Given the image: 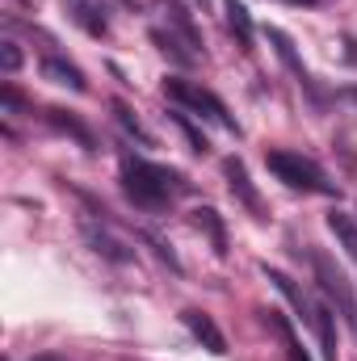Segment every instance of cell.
Returning a JSON list of instances; mask_svg holds the SVG:
<instances>
[{
	"label": "cell",
	"instance_id": "cb8c5ba5",
	"mask_svg": "<svg viewBox=\"0 0 357 361\" xmlns=\"http://www.w3.org/2000/svg\"><path fill=\"white\" fill-rule=\"evenodd\" d=\"M294 4H315V0H294Z\"/></svg>",
	"mask_w": 357,
	"mask_h": 361
},
{
	"label": "cell",
	"instance_id": "30bf717a",
	"mask_svg": "<svg viewBox=\"0 0 357 361\" xmlns=\"http://www.w3.org/2000/svg\"><path fill=\"white\" fill-rule=\"evenodd\" d=\"M42 76H47L51 85H63V89H72V92L89 89L85 72H80L76 63H68V59H55V55H47V59H42Z\"/></svg>",
	"mask_w": 357,
	"mask_h": 361
},
{
	"label": "cell",
	"instance_id": "6da1fadb",
	"mask_svg": "<svg viewBox=\"0 0 357 361\" xmlns=\"http://www.w3.org/2000/svg\"><path fill=\"white\" fill-rule=\"evenodd\" d=\"M122 189L135 206L143 210H160L169 206L177 193H185L189 185L181 173L164 169V164H152V160H139V156H122Z\"/></svg>",
	"mask_w": 357,
	"mask_h": 361
},
{
	"label": "cell",
	"instance_id": "ba28073f",
	"mask_svg": "<svg viewBox=\"0 0 357 361\" xmlns=\"http://www.w3.org/2000/svg\"><path fill=\"white\" fill-rule=\"evenodd\" d=\"M156 4H160V13H164L169 30H173L177 38H185L193 51H202V34H198V21L185 13V4H181V0H156Z\"/></svg>",
	"mask_w": 357,
	"mask_h": 361
},
{
	"label": "cell",
	"instance_id": "3957f363",
	"mask_svg": "<svg viewBox=\"0 0 357 361\" xmlns=\"http://www.w3.org/2000/svg\"><path fill=\"white\" fill-rule=\"evenodd\" d=\"M164 97L169 101H177L181 109H193V114H202V118H210V122H219L223 130H236L240 135V122L227 114V105L214 97L210 89H202L198 80H181V76H169L164 80Z\"/></svg>",
	"mask_w": 357,
	"mask_h": 361
},
{
	"label": "cell",
	"instance_id": "ffe728a7",
	"mask_svg": "<svg viewBox=\"0 0 357 361\" xmlns=\"http://www.w3.org/2000/svg\"><path fill=\"white\" fill-rule=\"evenodd\" d=\"M114 118L122 122V130H126V135H135L139 143H147V147H152V135H147V130L139 126V118H135V114H131V109H126L122 101H114Z\"/></svg>",
	"mask_w": 357,
	"mask_h": 361
},
{
	"label": "cell",
	"instance_id": "ac0fdd59",
	"mask_svg": "<svg viewBox=\"0 0 357 361\" xmlns=\"http://www.w3.org/2000/svg\"><path fill=\"white\" fill-rule=\"evenodd\" d=\"M47 118H51V126H59L63 135H72L80 147H89V152H92V143H97V139H92V130L80 122V118H72V114H63V109H47Z\"/></svg>",
	"mask_w": 357,
	"mask_h": 361
},
{
	"label": "cell",
	"instance_id": "9a60e30c",
	"mask_svg": "<svg viewBox=\"0 0 357 361\" xmlns=\"http://www.w3.org/2000/svg\"><path fill=\"white\" fill-rule=\"evenodd\" d=\"M311 328H315V336H320V345H324V357L341 361L337 357V315H332V307L315 302V319H311Z\"/></svg>",
	"mask_w": 357,
	"mask_h": 361
},
{
	"label": "cell",
	"instance_id": "d4e9b609",
	"mask_svg": "<svg viewBox=\"0 0 357 361\" xmlns=\"http://www.w3.org/2000/svg\"><path fill=\"white\" fill-rule=\"evenodd\" d=\"M198 4H202V8H206V4H210V0H198Z\"/></svg>",
	"mask_w": 357,
	"mask_h": 361
},
{
	"label": "cell",
	"instance_id": "7c38bea8",
	"mask_svg": "<svg viewBox=\"0 0 357 361\" xmlns=\"http://www.w3.org/2000/svg\"><path fill=\"white\" fill-rule=\"evenodd\" d=\"M152 42H156L173 63H181V68H189V63H198V59H202V51H193V47H189L185 38H177L173 30H152Z\"/></svg>",
	"mask_w": 357,
	"mask_h": 361
},
{
	"label": "cell",
	"instance_id": "7a4b0ae2",
	"mask_svg": "<svg viewBox=\"0 0 357 361\" xmlns=\"http://www.w3.org/2000/svg\"><path fill=\"white\" fill-rule=\"evenodd\" d=\"M265 164H269V173H273L277 180H286L290 189H303V193H328V197L341 193L337 180H328L315 160H307V156H298V152H282V147H273V152H265Z\"/></svg>",
	"mask_w": 357,
	"mask_h": 361
},
{
	"label": "cell",
	"instance_id": "9c48e42d",
	"mask_svg": "<svg viewBox=\"0 0 357 361\" xmlns=\"http://www.w3.org/2000/svg\"><path fill=\"white\" fill-rule=\"evenodd\" d=\"M68 4V13H72V21L85 30V34H92V38H105L109 34V21H105V8L97 4V0H63Z\"/></svg>",
	"mask_w": 357,
	"mask_h": 361
},
{
	"label": "cell",
	"instance_id": "5b68a950",
	"mask_svg": "<svg viewBox=\"0 0 357 361\" xmlns=\"http://www.w3.org/2000/svg\"><path fill=\"white\" fill-rule=\"evenodd\" d=\"M181 324L189 328V336L206 349V353H214V357H223L227 353V341H223V332H219V324L206 315V311H198V307H189V311H181Z\"/></svg>",
	"mask_w": 357,
	"mask_h": 361
},
{
	"label": "cell",
	"instance_id": "e0dca14e",
	"mask_svg": "<svg viewBox=\"0 0 357 361\" xmlns=\"http://www.w3.org/2000/svg\"><path fill=\"white\" fill-rule=\"evenodd\" d=\"M223 13H227L231 34L240 38V47H244V51H253V17H248V8H244L240 0H223Z\"/></svg>",
	"mask_w": 357,
	"mask_h": 361
},
{
	"label": "cell",
	"instance_id": "7402d4cb",
	"mask_svg": "<svg viewBox=\"0 0 357 361\" xmlns=\"http://www.w3.org/2000/svg\"><path fill=\"white\" fill-rule=\"evenodd\" d=\"M0 63H4V72H17V68H21V51H17V42H4V47H0Z\"/></svg>",
	"mask_w": 357,
	"mask_h": 361
},
{
	"label": "cell",
	"instance_id": "277c9868",
	"mask_svg": "<svg viewBox=\"0 0 357 361\" xmlns=\"http://www.w3.org/2000/svg\"><path fill=\"white\" fill-rule=\"evenodd\" d=\"M311 265H315V277H320V286H324V294L337 302V311L345 315V319H353L357 315V298H353V281L345 277V269L328 257V252H311Z\"/></svg>",
	"mask_w": 357,
	"mask_h": 361
},
{
	"label": "cell",
	"instance_id": "4fadbf2b",
	"mask_svg": "<svg viewBox=\"0 0 357 361\" xmlns=\"http://www.w3.org/2000/svg\"><path fill=\"white\" fill-rule=\"evenodd\" d=\"M261 315H265L269 328L282 336V345H286V357H290V361H311V357H307V349H303V341H298V332H294V324H290L282 311H261Z\"/></svg>",
	"mask_w": 357,
	"mask_h": 361
},
{
	"label": "cell",
	"instance_id": "603a6c76",
	"mask_svg": "<svg viewBox=\"0 0 357 361\" xmlns=\"http://www.w3.org/2000/svg\"><path fill=\"white\" fill-rule=\"evenodd\" d=\"M34 361H63V357H34Z\"/></svg>",
	"mask_w": 357,
	"mask_h": 361
},
{
	"label": "cell",
	"instance_id": "d6986e66",
	"mask_svg": "<svg viewBox=\"0 0 357 361\" xmlns=\"http://www.w3.org/2000/svg\"><path fill=\"white\" fill-rule=\"evenodd\" d=\"M328 231L341 240V248L357 261V223H353V219H349V214H341V210H332V214H328Z\"/></svg>",
	"mask_w": 357,
	"mask_h": 361
},
{
	"label": "cell",
	"instance_id": "52a82bcc",
	"mask_svg": "<svg viewBox=\"0 0 357 361\" xmlns=\"http://www.w3.org/2000/svg\"><path fill=\"white\" fill-rule=\"evenodd\" d=\"M223 177H227V189H231V193H236V197L253 210V214H261V193L253 189L244 160H236V156H231V160H223Z\"/></svg>",
	"mask_w": 357,
	"mask_h": 361
},
{
	"label": "cell",
	"instance_id": "5bb4252c",
	"mask_svg": "<svg viewBox=\"0 0 357 361\" xmlns=\"http://www.w3.org/2000/svg\"><path fill=\"white\" fill-rule=\"evenodd\" d=\"M265 38L273 42V51H277V59H282V63H286V68L294 72V80H298V85H311V76H307V68H303V59L294 55V42H290V38H286V34H282L277 25H269V30H265Z\"/></svg>",
	"mask_w": 357,
	"mask_h": 361
},
{
	"label": "cell",
	"instance_id": "2e32d148",
	"mask_svg": "<svg viewBox=\"0 0 357 361\" xmlns=\"http://www.w3.org/2000/svg\"><path fill=\"white\" fill-rule=\"evenodd\" d=\"M193 223H198V231H206V235H210L214 252H219V257H227V227H223L219 210H210V206H198V210H193Z\"/></svg>",
	"mask_w": 357,
	"mask_h": 361
},
{
	"label": "cell",
	"instance_id": "44dd1931",
	"mask_svg": "<svg viewBox=\"0 0 357 361\" xmlns=\"http://www.w3.org/2000/svg\"><path fill=\"white\" fill-rule=\"evenodd\" d=\"M169 118H173V122H177V126H181V135H185V139H189V147H193V152H198V156H206V147H210V143H206V139H202V130H198V126H193V122H189V118H185V114H169Z\"/></svg>",
	"mask_w": 357,
	"mask_h": 361
},
{
	"label": "cell",
	"instance_id": "8fae6325",
	"mask_svg": "<svg viewBox=\"0 0 357 361\" xmlns=\"http://www.w3.org/2000/svg\"><path fill=\"white\" fill-rule=\"evenodd\" d=\"M265 277L277 286V290H282V294H286V302L298 311V319H303V324H311V319H315V302H311V298H307V294H303L290 277H286V273H277V269H269V265H265Z\"/></svg>",
	"mask_w": 357,
	"mask_h": 361
},
{
	"label": "cell",
	"instance_id": "8992f818",
	"mask_svg": "<svg viewBox=\"0 0 357 361\" xmlns=\"http://www.w3.org/2000/svg\"><path fill=\"white\" fill-rule=\"evenodd\" d=\"M85 240L92 244L97 257H105V261H114V265H131V261H135V252H131L122 240H114L105 227H97V223H89V219H85Z\"/></svg>",
	"mask_w": 357,
	"mask_h": 361
}]
</instances>
